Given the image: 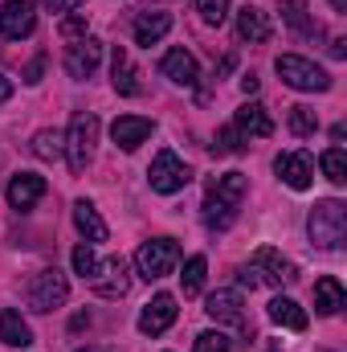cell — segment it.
Wrapping results in <instances>:
<instances>
[{"mask_svg": "<svg viewBox=\"0 0 347 352\" xmlns=\"http://www.w3.org/2000/svg\"><path fill=\"white\" fill-rule=\"evenodd\" d=\"M246 197V173H225L217 176L204 192V226L208 230H229L237 217V205Z\"/></svg>", "mask_w": 347, "mask_h": 352, "instance_id": "obj_1", "label": "cell"}, {"mask_svg": "<svg viewBox=\"0 0 347 352\" xmlns=\"http://www.w3.org/2000/svg\"><path fill=\"white\" fill-rule=\"evenodd\" d=\"M307 234L319 250H339L347 242V205L344 201H319L307 217Z\"/></svg>", "mask_w": 347, "mask_h": 352, "instance_id": "obj_2", "label": "cell"}, {"mask_svg": "<svg viewBox=\"0 0 347 352\" xmlns=\"http://www.w3.org/2000/svg\"><path fill=\"white\" fill-rule=\"evenodd\" d=\"M298 274H294V263L290 258H282L274 246H261L254 250V258L241 266V287H282V283H294Z\"/></svg>", "mask_w": 347, "mask_h": 352, "instance_id": "obj_3", "label": "cell"}, {"mask_svg": "<svg viewBox=\"0 0 347 352\" xmlns=\"http://www.w3.org/2000/svg\"><path fill=\"white\" fill-rule=\"evenodd\" d=\"M94 144H98V115L94 111H78L70 119V131H66V160H70V173H86V164L94 160Z\"/></svg>", "mask_w": 347, "mask_h": 352, "instance_id": "obj_4", "label": "cell"}, {"mask_svg": "<svg viewBox=\"0 0 347 352\" xmlns=\"http://www.w3.org/2000/svg\"><path fill=\"white\" fill-rule=\"evenodd\" d=\"M274 70L282 74V82L294 90H331V74L323 70V66H315L311 58H298V54H282L278 62H274Z\"/></svg>", "mask_w": 347, "mask_h": 352, "instance_id": "obj_5", "label": "cell"}, {"mask_svg": "<svg viewBox=\"0 0 347 352\" xmlns=\"http://www.w3.org/2000/svg\"><path fill=\"white\" fill-rule=\"evenodd\" d=\"M25 295H29V307L33 311H53V307H62L70 299V278L58 266H45V270L33 274V283H29Z\"/></svg>", "mask_w": 347, "mask_h": 352, "instance_id": "obj_6", "label": "cell"}, {"mask_svg": "<svg viewBox=\"0 0 347 352\" xmlns=\"http://www.w3.org/2000/svg\"><path fill=\"white\" fill-rule=\"evenodd\" d=\"M176 263H180V246H176V238H152V242H143V246L135 250V266H139V274H143L147 283L172 274Z\"/></svg>", "mask_w": 347, "mask_h": 352, "instance_id": "obj_7", "label": "cell"}, {"mask_svg": "<svg viewBox=\"0 0 347 352\" xmlns=\"http://www.w3.org/2000/svg\"><path fill=\"white\" fill-rule=\"evenodd\" d=\"M147 180H152L156 192L172 197V192H180V188L192 180V173H188V164H184L176 152H160V156L152 160V168H147Z\"/></svg>", "mask_w": 347, "mask_h": 352, "instance_id": "obj_8", "label": "cell"}, {"mask_svg": "<svg viewBox=\"0 0 347 352\" xmlns=\"http://www.w3.org/2000/svg\"><path fill=\"white\" fill-rule=\"evenodd\" d=\"M33 25H37L33 0H4V8H0V37L21 41V37L33 33Z\"/></svg>", "mask_w": 347, "mask_h": 352, "instance_id": "obj_9", "label": "cell"}, {"mask_svg": "<svg viewBox=\"0 0 347 352\" xmlns=\"http://www.w3.org/2000/svg\"><path fill=\"white\" fill-rule=\"evenodd\" d=\"M152 131H156V123L143 119V115H119V119L110 123V140H115V148H123V152H135L139 144H147Z\"/></svg>", "mask_w": 347, "mask_h": 352, "instance_id": "obj_10", "label": "cell"}, {"mask_svg": "<svg viewBox=\"0 0 347 352\" xmlns=\"http://www.w3.org/2000/svg\"><path fill=\"white\" fill-rule=\"evenodd\" d=\"M176 316H180L176 295H156V299L139 311V332H143V336H164L176 324Z\"/></svg>", "mask_w": 347, "mask_h": 352, "instance_id": "obj_11", "label": "cell"}, {"mask_svg": "<svg viewBox=\"0 0 347 352\" xmlns=\"http://www.w3.org/2000/svg\"><path fill=\"white\" fill-rule=\"evenodd\" d=\"M274 173L282 176L294 192H307L311 180H315V160H311L307 152H282V156L274 160Z\"/></svg>", "mask_w": 347, "mask_h": 352, "instance_id": "obj_12", "label": "cell"}, {"mask_svg": "<svg viewBox=\"0 0 347 352\" xmlns=\"http://www.w3.org/2000/svg\"><path fill=\"white\" fill-rule=\"evenodd\" d=\"M98 62H102V45L94 41V37H82V41H70V50H66V74L70 78H90L94 70H98Z\"/></svg>", "mask_w": 347, "mask_h": 352, "instance_id": "obj_13", "label": "cell"}, {"mask_svg": "<svg viewBox=\"0 0 347 352\" xmlns=\"http://www.w3.org/2000/svg\"><path fill=\"white\" fill-rule=\"evenodd\" d=\"M246 303H241V291H213L208 299H204V311L217 320V324H233V328H241L246 324V311H241Z\"/></svg>", "mask_w": 347, "mask_h": 352, "instance_id": "obj_14", "label": "cell"}, {"mask_svg": "<svg viewBox=\"0 0 347 352\" xmlns=\"http://www.w3.org/2000/svg\"><path fill=\"white\" fill-rule=\"evenodd\" d=\"M160 70H164V78H172L176 87H196V78H200V66H196V58L184 45H176V50L164 54Z\"/></svg>", "mask_w": 347, "mask_h": 352, "instance_id": "obj_15", "label": "cell"}, {"mask_svg": "<svg viewBox=\"0 0 347 352\" xmlns=\"http://www.w3.org/2000/svg\"><path fill=\"white\" fill-rule=\"evenodd\" d=\"M41 197H45V176L16 173L8 180V205H12V209H33Z\"/></svg>", "mask_w": 347, "mask_h": 352, "instance_id": "obj_16", "label": "cell"}, {"mask_svg": "<svg viewBox=\"0 0 347 352\" xmlns=\"http://www.w3.org/2000/svg\"><path fill=\"white\" fill-rule=\"evenodd\" d=\"M74 226H78V234L86 238L90 246H94V242H106V234H110L106 221H102V213H98V205L86 201V197L74 201Z\"/></svg>", "mask_w": 347, "mask_h": 352, "instance_id": "obj_17", "label": "cell"}, {"mask_svg": "<svg viewBox=\"0 0 347 352\" xmlns=\"http://www.w3.org/2000/svg\"><path fill=\"white\" fill-rule=\"evenodd\" d=\"M110 82H115V90H119L123 98L139 94V74H135V62H131V54H127L123 45H115V58H110Z\"/></svg>", "mask_w": 347, "mask_h": 352, "instance_id": "obj_18", "label": "cell"}, {"mask_svg": "<svg viewBox=\"0 0 347 352\" xmlns=\"http://www.w3.org/2000/svg\"><path fill=\"white\" fill-rule=\"evenodd\" d=\"M90 283H94V291H98L102 299H123V295L131 291L127 263H123V258H110V263H106V278L98 274V278H90Z\"/></svg>", "mask_w": 347, "mask_h": 352, "instance_id": "obj_19", "label": "cell"}, {"mask_svg": "<svg viewBox=\"0 0 347 352\" xmlns=\"http://www.w3.org/2000/svg\"><path fill=\"white\" fill-rule=\"evenodd\" d=\"M168 29H172V12L147 8V12H139V16H135V41H139V45H156Z\"/></svg>", "mask_w": 347, "mask_h": 352, "instance_id": "obj_20", "label": "cell"}, {"mask_svg": "<svg viewBox=\"0 0 347 352\" xmlns=\"http://www.w3.org/2000/svg\"><path fill=\"white\" fill-rule=\"evenodd\" d=\"M0 344H8V349H29V344H33V328H29L25 316L12 311V307L0 311Z\"/></svg>", "mask_w": 347, "mask_h": 352, "instance_id": "obj_21", "label": "cell"}, {"mask_svg": "<svg viewBox=\"0 0 347 352\" xmlns=\"http://www.w3.org/2000/svg\"><path fill=\"white\" fill-rule=\"evenodd\" d=\"M344 303H347V295H344V283H339V278L327 274V278L315 283V311H319V316H339Z\"/></svg>", "mask_w": 347, "mask_h": 352, "instance_id": "obj_22", "label": "cell"}, {"mask_svg": "<svg viewBox=\"0 0 347 352\" xmlns=\"http://www.w3.org/2000/svg\"><path fill=\"white\" fill-rule=\"evenodd\" d=\"M237 37H241V41H250V45L270 41V21H265V12H261V8L246 4V8L237 12Z\"/></svg>", "mask_w": 347, "mask_h": 352, "instance_id": "obj_23", "label": "cell"}, {"mask_svg": "<svg viewBox=\"0 0 347 352\" xmlns=\"http://www.w3.org/2000/svg\"><path fill=\"white\" fill-rule=\"evenodd\" d=\"M233 127H237V131L250 140V135H270V131H274V119L265 115V107H258V102H246V107L237 111Z\"/></svg>", "mask_w": 347, "mask_h": 352, "instance_id": "obj_24", "label": "cell"}, {"mask_svg": "<svg viewBox=\"0 0 347 352\" xmlns=\"http://www.w3.org/2000/svg\"><path fill=\"white\" fill-rule=\"evenodd\" d=\"M278 12H282V21H286L294 33H302V37H315V33H319V25H315V16H311L307 0H282V4H278Z\"/></svg>", "mask_w": 347, "mask_h": 352, "instance_id": "obj_25", "label": "cell"}, {"mask_svg": "<svg viewBox=\"0 0 347 352\" xmlns=\"http://www.w3.org/2000/svg\"><path fill=\"white\" fill-rule=\"evenodd\" d=\"M270 320H274L278 328H290V332H302V328H307V311H302L294 299H286V295H278V299L270 303Z\"/></svg>", "mask_w": 347, "mask_h": 352, "instance_id": "obj_26", "label": "cell"}, {"mask_svg": "<svg viewBox=\"0 0 347 352\" xmlns=\"http://www.w3.org/2000/svg\"><path fill=\"white\" fill-rule=\"evenodd\" d=\"M33 156H37V160H62V156H66V135H62L58 127H41V131L33 135Z\"/></svg>", "mask_w": 347, "mask_h": 352, "instance_id": "obj_27", "label": "cell"}, {"mask_svg": "<svg viewBox=\"0 0 347 352\" xmlns=\"http://www.w3.org/2000/svg\"><path fill=\"white\" fill-rule=\"evenodd\" d=\"M204 254H192L188 263H184V274H180V283H184V295H200V287H204Z\"/></svg>", "mask_w": 347, "mask_h": 352, "instance_id": "obj_28", "label": "cell"}, {"mask_svg": "<svg viewBox=\"0 0 347 352\" xmlns=\"http://www.w3.org/2000/svg\"><path fill=\"white\" fill-rule=\"evenodd\" d=\"M319 164H323V173H327L331 184H347V156H344V148H327Z\"/></svg>", "mask_w": 347, "mask_h": 352, "instance_id": "obj_29", "label": "cell"}, {"mask_svg": "<svg viewBox=\"0 0 347 352\" xmlns=\"http://www.w3.org/2000/svg\"><path fill=\"white\" fill-rule=\"evenodd\" d=\"M290 131L294 135H315L319 131V115L311 107H290Z\"/></svg>", "mask_w": 347, "mask_h": 352, "instance_id": "obj_30", "label": "cell"}, {"mask_svg": "<svg viewBox=\"0 0 347 352\" xmlns=\"http://www.w3.org/2000/svg\"><path fill=\"white\" fill-rule=\"evenodd\" d=\"M241 148H246V135H241L237 127H221V131H217V144H213L217 156H237Z\"/></svg>", "mask_w": 347, "mask_h": 352, "instance_id": "obj_31", "label": "cell"}, {"mask_svg": "<svg viewBox=\"0 0 347 352\" xmlns=\"http://www.w3.org/2000/svg\"><path fill=\"white\" fill-rule=\"evenodd\" d=\"M74 270H78L82 278H98V274H102V263H98V254H94V246H90V242L74 250Z\"/></svg>", "mask_w": 347, "mask_h": 352, "instance_id": "obj_32", "label": "cell"}, {"mask_svg": "<svg viewBox=\"0 0 347 352\" xmlns=\"http://www.w3.org/2000/svg\"><path fill=\"white\" fill-rule=\"evenodd\" d=\"M196 8H200V21L204 25H221L229 16V0H196Z\"/></svg>", "mask_w": 347, "mask_h": 352, "instance_id": "obj_33", "label": "cell"}, {"mask_svg": "<svg viewBox=\"0 0 347 352\" xmlns=\"http://www.w3.org/2000/svg\"><path fill=\"white\" fill-rule=\"evenodd\" d=\"M192 352H229V336L225 332H200Z\"/></svg>", "mask_w": 347, "mask_h": 352, "instance_id": "obj_34", "label": "cell"}, {"mask_svg": "<svg viewBox=\"0 0 347 352\" xmlns=\"http://www.w3.org/2000/svg\"><path fill=\"white\" fill-rule=\"evenodd\" d=\"M62 37H66V41H82V37H90L86 16H66V21H62Z\"/></svg>", "mask_w": 347, "mask_h": 352, "instance_id": "obj_35", "label": "cell"}, {"mask_svg": "<svg viewBox=\"0 0 347 352\" xmlns=\"http://www.w3.org/2000/svg\"><path fill=\"white\" fill-rule=\"evenodd\" d=\"M41 4H45L49 12H74V8H78L82 0H41Z\"/></svg>", "mask_w": 347, "mask_h": 352, "instance_id": "obj_36", "label": "cell"}, {"mask_svg": "<svg viewBox=\"0 0 347 352\" xmlns=\"http://www.w3.org/2000/svg\"><path fill=\"white\" fill-rule=\"evenodd\" d=\"M41 70H45V58H37V62L25 70V82H29V87H33V82H41Z\"/></svg>", "mask_w": 347, "mask_h": 352, "instance_id": "obj_37", "label": "cell"}, {"mask_svg": "<svg viewBox=\"0 0 347 352\" xmlns=\"http://www.w3.org/2000/svg\"><path fill=\"white\" fill-rule=\"evenodd\" d=\"M331 58H347V41H344V37H335V41H331Z\"/></svg>", "mask_w": 347, "mask_h": 352, "instance_id": "obj_38", "label": "cell"}, {"mask_svg": "<svg viewBox=\"0 0 347 352\" xmlns=\"http://www.w3.org/2000/svg\"><path fill=\"white\" fill-rule=\"evenodd\" d=\"M8 98H12V82L0 74V102H8Z\"/></svg>", "mask_w": 347, "mask_h": 352, "instance_id": "obj_39", "label": "cell"}, {"mask_svg": "<svg viewBox=\"0 0 347 352\" xmlns=\"http://www.w3.org/2000/svg\"><path fill=\"white\" fill-rule=\"evenodd\" d=\"M241 90L254 94V90H258V74H246V78H241Z\"/></svg>", "mask_w": 347, "mask_h": 352, "instance_id": "obj_40", "label": "cell"}, {"mask_svg": "<svg viewBox=\"0 0 347 352\" xmlns=\"http://www.w3.org/2000/svg\"><path fill=\"white\" fill-rule=\"evenodd\" d=\"M265 352H282V344L278 340H265Z\"/></svg>", "mask_w": 347, "mask_h": 352, "instance_id": "obj_41", "label": "cell"}, {"mask_svg": "<svg viewBox=\"0 0 347 352\" xmlns=\"http://www.w3.org/2000/svg\"><path fill=\"white\" fill-rule=\"evenodd\" d=\"M331 8H335V12H344V8H347V0H331Z\"/></svg>", "mask_w": 347, "mask_h": 352, "instance_id": "obj_42", "label": "cell"}, {"mask_svg": "<svg viewBox=\"0 0 347 352\" xmlns=\"http://www.w3.org/2000/svg\"><path fill=\"white\" fill-rule=\"evenodd\" d=\"M78 352H110V349H94V344H86V349H78Z\"/></svg>", "mask_w": 347, "mask_h": 352, "instance_id": "obj_43", "label": "cell"}]
</instances>
